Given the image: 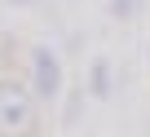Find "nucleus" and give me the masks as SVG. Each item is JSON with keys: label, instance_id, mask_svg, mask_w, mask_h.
Returning <instances> with one entry per match:
<instances>
[{"label": "nucleus", "instance_id": "nucleus-4", "mask_svg": "<svg viewBox=\"0 0 150 137\" xmlns=\"http://www.w3.org/2000/svg\"><path fill=\"white\" fill-rule=\"evenodd\" d=\"M137 9H141V0H110V13L115 18H132Z\"/></svg>", "mask_w": 150, "mask_h": 137}, {"label": "nucleus", "instance_id": "nucleus-2", "mask_svg": "<svg viewBox=\"0 0 150 137\" xmlns=\"http://www.w3.org/2000/svg\"><path fill=\"white\" fill-rule=\"evenodd\" d=\"M31 124V93L13 80H0V128H27Z\"/></svg>", "mask_w": 150, "mask_h": 137}, {"label": "nucleus", "instance_id": "nucleus-3", "mask_svg": "<svg viewBox=\"0 0 150 137\" xmlns=\"http://www.w3.org/2000/svg\"><path fill=\"white\" fill-rule=\"evenodd\" d=\"M93 97H110V62L93 66Z\"/></svg>", "mask_w": 150, "mask_h": 137}, {"label": "nucleus", "instance_id": "nucleus-1", "mask_svg": "<svg viewBox=\"0 0 150 137\" xmlns=\"http://www.w3.org/2000/svg\"><path fill=\"white\" fill-rule=\"evenodd\" d=\"M31 93L53 102L62 93V57L49 49V44H35L31 49Z\"/></svg>", "mask_w": 150, "mask_h": 137}]
</instances>
